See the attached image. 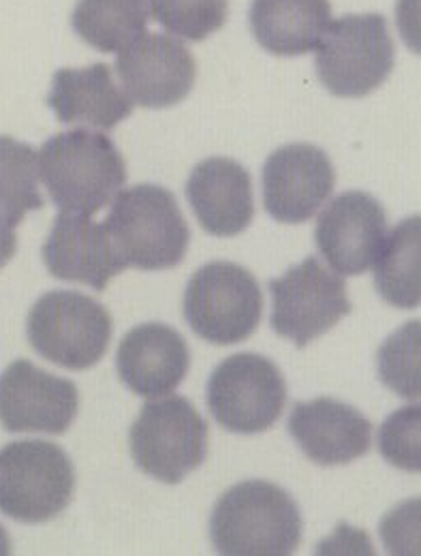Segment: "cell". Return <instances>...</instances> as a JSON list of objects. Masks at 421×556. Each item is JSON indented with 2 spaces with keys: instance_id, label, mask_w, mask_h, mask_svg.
<instances>
[{
  "instance_id": "cell-23",
  "label": "cell",
  "mask_w": 421,
  "mask_h": 556,
  "mask_svg": "<svg viewBox=\"0 0 421 556\" xmlns=\"http://www.w3.org/2000/svg\"><path fill=\"white\" fill-rule=\"evenodd\" d=\"M37 152L17 139L0 138V214L9 225L43 206L39 193Z\"/></svg>"
},
{
  "instance_id": "cell-26",
  "label": "cell",
  "mask_w": 421,
  "mask_h": 556,
  "mask_svg": "<svg viewBox=\"0 0 421 556\" xmlns=\"http://www.w3.org/2000/svg\"><path fill=\"white\" fill-rule=\"evenodd\" d=\"M421 409L418 405L398 409L387 417L379 432V450L387 463L403 471H420Z\"/></svg>"
},
{
  "instance_id": "cell-16",
  "label": "cell",
  "mask_w": 421,
  "mask_h": 556,
  "mask_svg": "<svg viewBox=\"0 0 421 556\" xmlns=\"http://www.w3.org/2000/svg\"><path fill=\"white\" fill-rule=\"evenodd\" d=\"M289 432L299 450L321 467L349 465L366 456L372 445V424L334 399L297 403L289 417Z\"/></svg>"
},
{
  "instance_id": "cell-17",
  "label": "cell",
  "mask_w": 421,
  "mask_h": 556,
  "mask_svg": "<svg viewBox=\"0 0 421 556\" xmlns=\"http://www.w3.org/2000/svg\"><path fill=\"white\" fill-rule=\"evenodd\" d=\"M118 377L141 399L171 394L187 377L191 351L180 332L165 324L133 328L118 348Z\"/></svg>"
},
{
  "instance_id": "cell-15",
  "label": "cell",
  "mask_w": 421,
  "mask_h": 556,
  "mask_svg": "<svg viewBox=\"0 0 421 556\" xmlns=\"http://www.w3.org/2000/svg\"><path fill=\"white\" fill-rule=\"evenodd\" d=\"M43 262L52 277L81 282L97 291H103L112 278L127 270L105 225L90 216L63 212L43 244Z\"/></svg>"
},
{
  "instance_id": "cell-7",
  "label": "cell",
  "mask_w": 421,
  "mask_h": 556,
  "mask_svg": "<svg viewBox=\"0 0 421 556\" xmlns=\"http://www.w3.org/2000/svg\"><path fill=\"white\" fill-rule=\"evenodd\" d=\"M33 349L67 370H88L112 341V317L103 304L79 291H50L28 315Z\"/></svg>"
},
{
  "instance_id": "cell-4",
  "label": "cell",
  "mask_w": 421,
  "mask_h": 556,
  "mask_svg": "<svg viewBox=\"0 0 421 556\" xmlns=\"http://www.w3.org/2000/svg\"><path fill=\"white\" fill-rule=\"evenodd\" d=\"M75 469L54 443L15 441L0 450V511L24 525L54 520L69 507Z\"/></svg>"
},
{
  "instance_id": "cell-21",
  "label": "cell",
  "mask_w": 421,
  "mask_h": 556,
  "mask_svg": "<svg viewBox=\"0 0 421 556\" xmlns=\"http://www.w3.org/2000/svg\"><path fill=\"white\" fill-rule=\"evenodd\" d=\"M148 22V0H77L71 17L79 39L107 54L140 39Z\"/></svg>"
},
{
  "instance_id": "cell-10",
  "label": "cell",
  "mask_w": 421,
  "mask_h": 556,
  "mask_svg": "<svg viewBox=\"0 0 421 556\" xmlns=\"http://www.w3.org/2000/svg\"><path fill=\"white\" fill-rule=\"evenodd\" d=\"M270 291L275 300L272 330L297 348L323 337L352 313L345 280L317 257H308L286 275L270 280Z\"/></svg>"
},
{
  "instance_id": "cell-11",
  "label": "cell",
  "mask_w": 421,
  "mask_h": 556,
  "mask_svg": "<svg viewBox=\"0 0 421 556\" xmlns=\"http://www.w3.org/2000/svg\"><path fill=\"white\" fill-rule=\"evenodd\" d=\"M387 240V214L368 193L339 195L317 218L315 244L336 275L368 273Z\"/></svg>"
},
{
  "instance_id": "cell-24",
  "label": "cell",
  "mask_w": 421,
  "mask_h": 556,
  "mask_svg": "<svg viewBox=\"0 0 421 556\" xmlns=\"http://www.w3.org/2000/svg\"><path fill=\"white\" fill-rule=\"evenodd\" d=\"M154 20L187 41H204L227 22L229 0H150Z\"/></svg>"
},
{
  "instance_id": "cell-8",
  "label": "cell",
  "mask_w": 421,
  "mask_h": 556,
  "mask_svg": "<svg viewBox=\"0 0 421 556\" xmlns=\"http://www.w3.org/2000/svg\"><path fill=\"white\" fill-rule=\"evenodd\" d=\"M129 439L136 465L165 484H180L208 456V424L182 396L148 403Z\"/></svg>"
},
{
  "instance_id": "cell-6",
  "label": "cell",
  "mask_w": 421,
  "mask_h": 556,
  "mask_svg": "<svg viewBox=\"0 0 421 556\" xmlns=\"http://www.w3.org/2000/svg\"><path fill=\"white\" fill-rule=\"evenodd\" d=\"M261 315V287L238 264H206L187 285L184 317L191 330L208 343L235 345L251 339Z\"/></svg>"
},
{
  "instance_id": "cell-3",
  "label": "cell",
  "mask_w": 421,
  "mask_h": 556,
  "mask_svg": "<svg viewBox=\"0 0 421 556\" xmlns=\"http://www.w3.org/2000/svg\"><path fill=\"white\" fill-rule=\"evenodd\" d=\"M103 225L127 268L169 270L189 251L191 229L174 193L158 185L120 191Z\"/></svg>"
},
{
  "instance_id": "cell-13",
  "label": "cell",
  "mask_w": 421,
  "mask_h": 556,
  "mask_svg": "<svg viewBox=\"0 0 421 556\" xmlns=\"http://www.w3.org/2000/svg\"><path fill=\"white\" fill-rule=\"evenodd\" d=\"M336 174L330 156L312 143H289L264 165V206L281 223L310 220L330 200Z\"/></svg>"
},
{
  "instance_id": "cell-19",
  "label": "cell",
  "mask_w": 421,
  "mask_h": 556,
  "mask_svg": "<svg viewBox=\"0 0 421 556\" xmlns=\"http://www.w3.org/2000/svg\"><path fill=\"white\" fill-rule=\"evenodd\" d=\"M48 105L65 125H88L103 131L120 125L136 108L103 63L86 70L56 71Z\"/></svg>"
},
{
  "instance_id": "cell-5",
  "label": "cell",
  "mask_w": 421,
  "mask_h": 556,
  "mask_svg": "<svg viewBox=\"0 0 421 556\" xmlns=\"http://www.w3.org/2000/svg\"><path fill=\"white\" fill-rule=\"evenodd\" d=\"M396 50L381 13L345 15L328 26L317 46V75L336 97L359 99L377 90L394 70Z\"/></svg>"
},
{
  "instance_id": "cell-9",
  "label": "cell",
  "mask_w": 421,
  "mask_h": 556,
  "mask_svg": "<svg viewBox=\"0 0 421 556\" xmlns=\"http://www.w3.org/2000/svg\"><path fill=\"white\" fill-rule=\"evenodd\" d=\"M208 409L229 432L257 434L281 419L286 383L279 366L255 353H238L216 366L208 381Z\"/></svg>"
},
{
  "instance_id": "cell-14",
  "label": "cell",
  "mask_w": 421,
  "mask_h": 556,
  "mask_svg": "<svg viewBox=\"0 0 421 556\" xmlns=\"http://www.w3.org/2000/svg\"><path fill=\"white\" fill-rule=\"evenodd\" d=\"M116 71L127 94L150 110H165L184 101L197 77L195 59L187 46L158 33H143L120 50Z\"/></svg>"
},
{
  "instance_id": "cell-22",
  "label": "cell",
  "mask_w": 421,
  "mask_h": 556,
  "mask_svg": "<svg viewBox=\"0 0 421 556\" xmlns=\"http://www.w3.org/2000/svg\"><path fill=\"white\" fill-rule=\"evenodd\" d=\"M420 216L403 220L377 257V291L398 308L420 306Z\"/></svg>"
},
{
  "instance_id": "cell-18",
  "label": "cell",
  "mask_w": 421,
  "mask_h": 556,
  "mask_svg": "<svg viewBox=\"0 0 421 556\" xmlns=\"http://www.w3.org/2000/svg\"><path fill=\"white\" fill-rule=\"evenodd\" d=\"M187 200L202 227L216 238L242 233L255 216L251 174L233 159L214 156L200 163L189 176Z\"/></svg>"
},
{
  "instance_id": "cell-20",
  "label": "cell",
  "mask_w": 421,
  "mask_h": 556,
  "mask_svg": "<svg viewBox=\"0 0 421 556\" xmlns=\"http://www.w3.org/2000/svg\"><path fill=\"white\" fill-rule=\"evenodd\" d=\"M330 0H253L248 22L257 43L275 56L312 52L330 26Z\"/></svg>"
},
{
  "instance_id": "cell-27",
  "label": "cell",
  "mask_w": 421,
  "mask_h": 556,
  "mask_svg": "<svg viewBox=\"0 0 421 556\" xmlns=\"http://www.w3.org/2000/svg\"><path fill=\"white\" fill-rule=\"evenodd\" d=\"M11 555V542L7 538V531L0 525V556Z\"/></svg>"
},
{
  "instance_id": "cell-25",
  "label": "cell",
  "mask_w": 421,
  "mask_h": 556,
  "mask_svg": "<svg viewBox=\"0 0 421 556\" xmlns=\"http://www.w3.org/2000/svg\"><path fill=\"white\" fill-rule=\"evenodd\" d=\"M379 375L398 396L420 401V321L407 324L381 348Z\"/></svg>"
},
{
  "instance_id": "cell-1",
  "label": "cell",
  "mask_w": 421,
  "mask_h": 556,
  "mask_svg": "<svg viewBox=\"0 0 421 556\" xmlns=\"http://www.w3.org/2000/svg\"><path fill=\"white\" fill-rule=\"evenodd\" d=\"M37 163L52 202L63 214H97L112 204L127 182V165L118 146L86 129L48 139Z\"/></svg>"
},
{
  "instance_id": "cell-2",
  "label": "cell",
  "mask_w": 421,
  "mask_h": 556,
  "mask_svg": "<svg viewBox=\"0 0 421 556\" xmlns=\"http://www.w3.org/2000/svg\"><path fill=\"white\" fill-rule=\"evenodd\" d=\"M297 503L277 484L253 480L229 488L214 505V551L227 556L293 555L302 542Z\"/></svg>"
},
{
  "instance_id": "cell-12",
  "label": "cell",
  "mask_w": 421,
  "mask_h": 556,
  "mask_svg": "<svg viewBox=\"0 0 421 556\" xmlns=\"http://www.w3.org/2000/svg\"><path fill=\"white\" fill-rule=\"evenodd\" d=\"M77 412L75 383L37 368L28 359L13 362L0 375V424L9 432L63 434Z\"/></svg>"
}]
</instances>
